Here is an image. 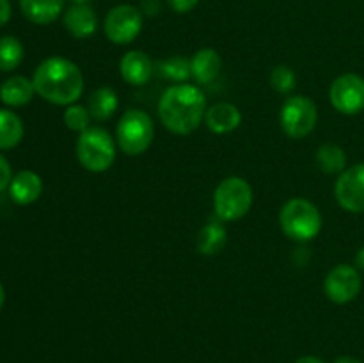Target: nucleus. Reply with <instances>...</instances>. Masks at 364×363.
Returning a JSON list of instances; mask_svg holds the SVG:
<instances>
[{
    "mask_svg": "<svg viewBox=\"0 0 364 363\" xmlns=\"http://www.w3.org/2000/svg\"><path fill=\"white\" fill-rule=\"evenodd\" d=\"M206 96L198 85L176 84L164 91L159 116L164 127L176 135H188L205 121Z\"/></svg>",
    "mask_w": 364,
    "mask_h": 363,
    "instance_id": "obj_1",
    "label": "nucleus"
},
{
    "mask_svg": "<svg viewBox=\"0 0 364 363\" xmlns=\"http://www.w3.org/2000/svg\"><path fill=\"white\" fill-rule=\"evenodd\" d=\"M36 93L53 105H73L84 93V75L66 57H48L34 71Z\"/></svg>",
    "mask_w": 364,
    "mask_h": 363,
    "instance_id": "obj_2",
    "label": "nucleus"
},
{
    "mask_svg": "<svg viewBox=\"0 0 364 363\" xmlns=\"http://www.w3.org/2000/svg\"><path fill=\"white\" fill-rule=\"evenodd\" d=\"M283 233L295 242H309L322 231V214L318 206L304 198L288 199L279 212Z\"/></svg>",
    "mask_w": 364,
    "mask_h": 363,
    "instance_id": "obj_3",
    "label": "nucleus"
},
{
    "mask_svg": "<svg viewBox=\"0 0 364 363\" xmlns=\"http://www.w3.org/2000/svg\"><path fill=\"white\" fill-rule=\"evenodd\" d=\"M77 159L91 173H105L116 160V142L100 127H89L77 139Z\"/></svg>",
    "mask_w": 364,
    "mask_h": 363,
    "instance_id": "obj_4",
    "label": "nucleus"
},
{
    "mask_svg": "<svg viewBox=\"0 0 364 363\" xmlns=\"http://www.w3.org/2000/svg\"><path fill=\"white\" fill-rule=\"evenodd\" d=\"M252 187L245 178H224L213 192V210L223 223L238 221L251 210Z\"/></svg>",
    "mask_w": 364,
    "mask_h": 363,
    "instance_id": "obj_5",
    "label": "nucleus"
},
{
    "mask_svg": "<svg viewBox=\"0 0 364 363\" xmlns=\"http://www.w3.org/2000/svg\"><path fill=\"white\" fill-rule=\"evenodd\" d=\"M116 139L121 152L127 155L139 157L148 152L155 139L151 116L141 109H128L117 123Z\"/></svg>",
    "mask_w": 364,
    "mask_h": 363,
    "instance_id": "obj_6",
    "label": "nucleus"
},
{
    "mask_svg": "<svg viewBox=\"0 0 364 363\" xmlns=\"http://www.w3.org/2000/svg\"><path fill=\"white\" fill-rule=\"evenodd\" d=\"M318 110L315 102L304 95L288 96L279 110V123L284 134L291 139H304L315 130Z\"/></svg>",
    "mask_w": 364,
    "mask_h": 363,
    "instance_id": "obj_7",
    "label": "nucleus"
},
{
    "mask_svg": "<svg viewBox=\"0 0 364 363\" xmlns=\"http://www.w3.org/2000/svg\"><path fill=\"white\" fill-rule=\"evenodd\" d=\"M144 23L141 7L132 4H119L107 13L103 31L107 39L114 45H130L139 38Z\"/></svg>",
    "mask_w": 364,
    "mask_h": 363,
    "instance_id": "obj_8",
    "label": "nucleus"
},
{
    "mask_svg": "<svg viewBox=\"0 0 364 363\" xmlns=\"http://www.w3.org/2000/svg\"><path fill=\"white\" fill-rule=\"evenodd\" d=\"M329 98L334 109L345 116L364 110V78L358 73H343L331 84Z\"/></svg>",
    "mask_w": 364,
    "mask_h": 363,
    "instance_id": "obj_9",
    "label": "nucleus"
},
{
    "mask_svg": "<svg viewBox=\"0 0 364 363\" xmlns=\"http://www.w3.org/2000/svg\"><path fill=\"white\" fill-rule=\"evenodd\" d=\"M323 292L327 299L336 305H347L354 301L361 292V274L358 267L340 263L327 273L323 281Z\"/></svg>",
    "mask_w": 364,
    "mask_h": 363,
    "instance_id": "obj_10",
    "label": "nucleus"
},
{
    "mask_svg": "<svg viewBox=\"0 0 364 363\" xmlns=\"http://www.w3.org/2000/svg\"><path fill=\"white\" fill-rule=\"evenodd\" d=\"M334 196L347 212H364V162L347 167L334 184Z\"/></svg>",
    "mask_w": 364,
    "mask_h": 363,
    "instance_id": "obj_11",
    "label": "nucleus"
},
{
    "mask_svg": "<svg viewBox=\"0 0 364 363\" xmlns=\"http://www.w3.org/2000/svg\"><path fill=\"white\" fill-rule=\"evenodd\" d=\"M64 28L73 38H91L98 28V16L89 4H71L63 14Z\"/></svg>",
    "mask_w": 364,
    "mask_h": 363,
    "instance_id": "obj_12",
    "label": "nucleus"
},
{
    "mask_svg": "<svg viewBox=\"0 0 364 363\" xmlns=\"http://www.w3.org/2000/svg\"><path fill=\"white\" fill-rule=\"evenodd\" d=\"M121 77L130 85H144L155 73V64L148 53L141 50H132L121 57L119 63Z\"/></svg>",
    "mask_w": 364,
    "mask_h": 363,
    "instance_id": "obj_13",
    "label": "nucleus"
},
{
    "mask_svg": "<svg viewBox=\"0 0 364 363\" xmlns=\"http://www.w3.org/2000/svg\"><path fill=\"white\" fill-rule=\"evenodd\" d=\"M205 123L213 134H230V132L237 130L240 127L242 112L233 103H215V105L206 109Z\"/></svg>",
    "mask_w": 364,
    "mask_h": 363,
    "instance_id": "obj_14",
    "label": "nucleus"
},
{
    "mask_svg": "<svg viewBox=\"0 0 364 363\" xmlns=\"http://www.w3.org/2000/svg\"><path fill=\"white\" fill-rule=\"evenodd\" d=\"M43 192V180L38 173L31 169H23L16 173L11 180L9 194L11 199L18 205H31L38 201Z\"/></svg>",
    "mask_w": 364,
    "mask_h": 363,
    "instance_id": "obj_15",
    "label": "nucleus"
},
{
    "mask_svg": "<svg viewBox=\"0 0 364 363\" xmlns=\"http://www.w3.org/2000/svg\"><path fill=\"white\" fill-rule=\"evenodd\" d=\"M23 16L36 25L53 23L64 13L66 0H18Z\"/></svg>",
    "mask_w": 364,
    "mask_h": 363,
    "instance_id": "obj_16",
    "label": "nucleus"
},
{
    "mask_svg": "<svg viewBox=\"0 0 364 363\" xmlns=\"http://www.w3.org/2000/svg\"><path fill=\"white\" fill-rule=\"evenodd\" d=\"M192 78L198 84H210L215 80L223 70V59L213 48H201L191 59Z\"/></svg>",
    "mask_w": 364,
    "mask_h": 363,
    "instance_id": "obj_17",
    "label": "nucleus"
},
{
    "mask_svg": "<svg viewBox=\"0 0 364 363\" xmlns=\"http://www.w3.org/2000/svg\"><path fill=\"white\" fill-rule=\"evenodd\" d=\"M34 82L27 77H21V75H14L0 85V100L9 107L27 105L34 98Z\"/></svg>",
    "mask_w": 364,
    "mask_h": 363,
    "instance_id": "obj_18",
    "label": "nucleus"
},
{
    "mask_svg": "<svg viewBox=\"0 0 364 363\" xmlns=\"http://www.w3.org/2000/svg\"><path fill=\"white\" fill-rule=\"evenodd\" d=\"M228 242V231L226 226L223 224L220 219H213L210 223H206L205 226L199 230L198 233V249L201 255L205 256H213L219 255L224 249Z\"/></svg>",
    "mask_w": 364,
    "mask_h": 363,
    "instance_id": "obj_19",
    "label": "nucleus"
},
{
    "mask_svg": "<svg viewBox=\"0 0 364 363\" xmlns=\"http://www.w3.org/2000/svg\"><path fill=\"white\" fill-rule=\"evenodd\" d=\"M119 107V98L112 88H98L91 93L87 102V110L92 120L107 121L114 116Z\"/></svg>",
    "mask_w": 364,
    "mask_h": 363,
    "instance_id": "obj_20",
    "label": "nucleus"
},
{
    "mask_svg": "<svg viewBox=\"0 0 364 363\" xmlns=\"http://www.w3.org/2000/svg\"><path fill=\"white\" fill-rule=\"evenodd\" d=\"M23 121L16 112L0 109V149H11L23 139Z\"/></svg>",
    "mask_w": 364,
    "mask_h": 363,
    "instance_id": "obj_21",
    "label": "nucleus"
},
{
    "mask_svg": "<svg viewBox=\"0 0 364 363\" xmlns=\"http://www.w3.org/2000/svg\"><path fill=\"white\" fill-rule=\"evenodd\" d=\"M316 164L327 174H341L347 169V153L341 146L327 142L316 152Z\"/></svg>",
    "mask_w": 364,
    "mask_h": 363,
    "instance_id": "obj_22",
    "label": "nucleus"
},
{
    "mask_svg": "<svg viewBox=\"0 0 364 363\" xmlns=\"http://www.w3.org/2000/svg\"><path fill=\"white\" fill-rule=\"evenodd\" d=\"M23 45L14 36L0 38V71H13L23 60Z\"/></svg>",
    "mask_w": 364,
    "mask_h": 363,
    "instance_id": "obj_23",
    "label": "nucleus"
},
{
    "mask_svg": "<svg viewBox=\"0 0 364 363\" xmlns=\"http://www.w3.org/2000/svg\"><path fill=\"white\" fill-rule=\"evenodd\" d=\"M156 70L162 75L164 78H169V80L180 82L185 84L188 78H192V70H191V59L181 56H173L169 59H164L156 64Z\"/></svg>",
    "mask_w": 364,
    "mask_h": 363,
    "instance_id": "obj_24",
    "label": "nucleus"
},
{
    "mask_svg": "<svg viewBox=\"0 0 364 363\" xmlns=\"http://www.w3.org/2000/svg\"><path fill=\"white\" fill-rule=\"evenodd\" d=\"M63 120H64V125H66L70 130L82 134V132L87 130L89 128V121H91L92 117H91V114H89L87 107L73 103V105L66 107Z\"/></svg>",
    "mask_w": 364,
    "mask_h": 363,
    "instance_id": "obj_25",
    "label": "nucleus"
},
{
    "mask_svg": "<svg viewBox=\"0 0 364 363\" xmlns=\"http://www.w3.org/2000/svg\"><path fill=\"white\" fill-rule=\"evenodd\" d=\"M295 80H297L295 71L288 66H276L270 71V85L281 95L294 91Z\"/></svg>",
    "mask_w": 364,
    "mask_h": 363,
    "instance_id": "obj_26",
    "label": "nucleus"
},
{
    "mask_svg": "<svg viewBox=\"0 0 364 363\" xmlns=\"http://www.w3.org/2000/svg\"><path fill=\"white\" fill-rule=\"evenodd\" d=\"M11 180H13V169H11V164L9 160L0 153V192L9 189Z\"/></svg>",
    "mask_w": 364,
    "mask_h": 363,
    "instance_id": "obj_27",
    "label": "nucleus"
},
{
    "mask_svg": "<svg viewBox=\"0 0 364 363\" xmlns=\"http://www.w3.org/2000/svg\"><path fill=\"white\" fill-rule=\"evenodd\" d=\"M167 4H169V7L174 13L185 14L191 13V11L198 6L199 0H167Z\"/></svg>",
    "mask_w": 364,
    "mask_h": 363,
    "instance_id": "obj_28",
    "label": "nucleus"
},
{
    "mask_svg": "<svg viewBox=\"0 0 364 363\" xmlns=\"http://www.w3.org/2000/svg\"><path fill=\"white\" fill-rule=\"evenodd\" d=\"M11 14H13V9H11L9 0H0V27H4L11 20Z\"/></svg>",
    "mask_w": 364,
    "mask_h": 363,
    "instance_id": "obj_29",
    "label": "nucleus"
},
{
    "mask_svg": "<svg viewBox=\"0 0 364 363\" xmlns=\"http://www.w3.org/2000/svg\"><path fill=\"white\" fill-rule=\"evenodd\" d=\"M294 363H326L322 358H318V356H302V358L295 359Z\"/></svg>",
    "mask_w": 364,
    "mask_h": 363,
    "instance_id": "obj_30",
    "label": "nucleus"
},
{
    "mask_svg": "<svg viewBox=\"0 0 364 363\" xmlns=\"http://www.w3.org/2000/svg\"><path fill=\"white\" fill-rule=\"evenodd\" d=\"M355 267H358V270H364V246L355 255Z\"/></svg>",
    "mask_w": 364,
    "mask_h": 363,
    "instance_id": "obj_31",
    "label": "nucleus"
},
{
    "mask_svg": "<svg viewBox=\"0 0 364 363\" xmlns=\"http://www.w3.org/2000/svg\"><path fill=\"white\" fill-rule=\"evenodd\" d=\"M334 363H363L359 358H354V356H340V358L334 359Z\"/></svg>",
    "mask_w": 364,
    "mask_h": 363,
    "instance_id": "obj_32",
    "label": "nucleus"
},
{
    "mask_svg": "<svg viewBox=\"0 0 364 363\" xmlns=\"http://www.w3.org/2000/svg\"><path fill=\"white\" fill-rule=\"evenodd\" d=\"M4 302H6V288H4V285L0 283V310H2Z\"/></svg>",
    "mask_w": 364,
    "mask_h": 363,
    "instance_id": "obj_33",
    "label": "nucleus"
},
{
    "mask_svg": "<svg viewBox=\"0 0 364 363\" xmlns=\"http://www.w3.org/2000/svg\"><path fill=\"white\" fill-rule=\"evenodd\" d=\"M73 4H89V0H71Z\"/></svg>",
    "mask_w": 364,
    "mask_h": 363,
    "instance_id": "obj_34",
    "label": "nucleus"
}]
</instances>
